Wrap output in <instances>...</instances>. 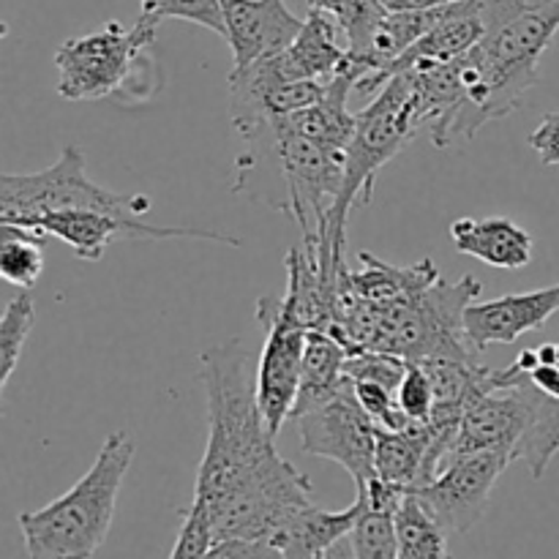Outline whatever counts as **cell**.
Here are the masks:
<instances>
[{"label":"cell","instance_id":"cell-12","mask_svg":"<svg viewBox=\"0 0 559 559\" xmlns=\"http://www.w3.org/2000/svg\"><path fill=\"white\" fill-rule=\"evenodd\" d=\"M540 399L544 393L530 382V377L516 385L495 388L475 399L464 413L451 459L480 451H506L516 462V448L538 413Z\"/></svg>","mask_w":559,"mask_h":559},{"label":"cell","instance_id":"cell-30","mask_svg":"<svg viewBox=\"0 0 559 559\" xmlns=\"http://www.w3.org/2000/svg\"><path fill=\"white\" fill-rule=\"evenodd\" d=\"M213 549V527L207 511L197 502L180 511V533L169 557H207Z\"/></svg>","mask_w":559,"mask_h":559},{"label":"cell","instance_id":"cell-1","mask_svg":"<svg viewBox=\"0 0 559 559\" xmlns=\"http://www.w3.org/2000/svg\"><path fill=\"white\" fill-rule=\"evenodd\" d=\"M207 396V445L194 502L207 511L213 546L246 540L254 557H276L289 519L311 506V480L278 456L257 399L254 353L240 338L200 355Z\"/></svg>","mask_w":559,"mask_h":559},{"label":"cell","instance_id":"cell-24","mask_svg":"<svg viewBox=\"0 0 559 559\" xmlns=\"http://www.w3.org/2000/svg\"><path fill=\"white\" fill-rule=\"evenodd\" d=\"M309 9L325 11L336 20L338 31L347 36V49L353 55L369 47L377 25L388 14L382 0H309Z\"/></svg>","mask_w":559,"mask_h":559},{"label":"cell","instance_id":"cell-34","mask_svg":"<svg viewBox=\"0 0 559 559\" xmlns=\"http://www.w3.org/2000/svg\"><path fill=\"white\" fill-rule=\"evenodd\" d=\"M530 382L538 388L544 396L559 399V366L557 364H544L540 360L533 371H530Z\"/></svg>","mask_w":559,"mask_h":559},{"label":"cell","instance_id":"cell-8","mask_svg":"<svg viewBox=\"0 0 559 559\" xmlns=\"http://www.w3.org/2000/svg\"><path fill=\"white\" fill-rule=\"evenodd\" d=\"M300 448L309 456L328 459L353 475L355 486L364 489L377 478L374 453L380 426L360 407L353 380L320 407L295 418Z\"/></svg>","mask_w":559,"mask_h":559},{"label":"cell","instance_id":"cell-27","mask_svg":"<svg viewBox=\"0 0 559 559\" xmlns=\"http://www.w3.org/2000/svg\"><path fill=\"white\" fill-rule=\"evenodd\" d=\"M142 11L162 20H186L207 31L227 36V22H224L222 0H142Z\"/></svg>","mask_w":559,"mask_h":559},{"label":"cell","instance_id":"cell-4","mask_svg":"<svg viewBox=\"0 0 559 559\" xmlns=\"http://www.w3.org/2000/svg\"><path fill=\"white\" fill-rule=\"evenodd\" d=\"M134 440L112 431L104 440L93 467L66 491L38 511L20 513L22 540L31 559H85L96 557L115 519L120 486L134 462Z\"/></svg>","mask_w":559,"mask_h":559},{"label":"cell","instance_id":"cell-33","mask_svg":"<svg viewBox=\"0 0 559 559\" xmlns=\"http://www.w3.org/2000/svg\"><path fill=\"white\" fill-rule=\"evenodd\" d=\"M530 145L538 153L540 162L546 167H557L559 164V112L544 115L538 129L530 134Z\"/></svg>","mask_w":559,"mask_h":559},{"label":"cell","instance_id":"cell-26","mask_svg":"<svg viewBox=\"0 0 559 559\" xmlns=\"http://www.w3.org/2000/svg\"><path fill=\"white\" fill-rule=\"evenodd\" d=\"M33 320H36V306H33L31 289H20V295H14L0 317V393H5L11 374L20 364L22 349L33 331Z\"/></svg>","mask_w":559,"mask_h":559},{"label":"cell","instance_id":"cell-31","mask_svg":"<svg viewBox=\"0 0 559 559\" xmlns=\"http://www.w3.org/2000/svg\"><path fill=\"white\" fill-rule=\"evenodd\" d=\"M396 396H399V407L404 409V415H407L409 420L429 424L431 409H435V385H431L429 374H426L418 364H409Z\"/></svg>","mask_w":559,"mask_h":559},{"label":"cell","instance_id":"cell-32","mask_svg":"<svg viewBox=\"0 0 559 559\" xmlns=\"http://www.w3.org/2000/svg\"><path fill=\"white\" fill-rule=\"evenodd\" d=\"M549 3H555V0H478V9L484 14L486 31H495V27L516 20V16L527 14V11L544 9Z\"/></svg>","mask_w":559,"mask_h":559},{"label":"cell","instance_id":"cell-16","mask_svg":"<svg viewBox=\"0 0 559 559\" xmlns=\"http://www.w3.org/2000/svg\"><path fill=\"white\" fill-rule=\"evenodd\" d=\"M336 20L325 11L309 9L304 27L289 47L271 55V63L287 82L295 80H322L328 82L333 74L344 69L349 60V49L338 47Z\"/></svg>","mask_w":559,"mask_h":559},{"label":"cell","instance_id":"cell-20","mask_svg":"<svg viewBox=\"0 0 559 559\" xmlns=\"http://www.w3.org/2000/svg\"><path fill=\"white\" fill-rule=\"evenodd\" d=\"M347 347L331 336L328 331H309L304 353V374H300V391L295 399L293 420L306 415L309 409L331 402L344 385H347Z\"/></svg>","mask_w":559,"mask_h":559},{"label":"cell","instance_id":"cell-23","mask_svg":"<svg viewBox=\"0 0 559 559\" xmlns=\"http://www.w3.org/2000/svg\"><path fill=\"white\" fill-rule=\"evenodd\" d=\"M0 276L20 289H31L44 273V235L16 224H0Z\"/></svg>","mask_w":559,"mask_h":559},{"label":"cell","instance_id":"cell-19","mask_svg":"<svg viewBox=\"0 0 559 559\" xmlns=\"http://www.w3.org/2000/svg\"><path fill=\"white\" fill-rule=\"evenodd\" d=\"M404 489L382 484L380 478L358 489L364 500L360 516L353 533L347 535V555L355 559H393L399 557L396 540V508Z\"/></svg>","mask_w":559,"mask_h":559},{"label":"cell","instance_id":"cell-28","mask_svg":"<svg viewBox=\"0 0 559 559\" xmlns=\"http://www.w3.org/2000/svg\"><path fill=\"white\" fill-rule=\"evenodd\" d=\"M407 369V358L393 353H380V349H364V353L347 355V364H344L349 380L380 382V385L391 388L393 393H399V385H402Z\"/></svg>","mask_w":559,"mask_h":559},{"label":"cell","instance_id":"cell-14","mask_svg":"<svg viewBox=\"0 0 559 559\" xmlns=\"http://www.w3.org/2000/svg\"><path fill=\"white\" fill-rule=\"evenodd\" d=\"M233 69H246L282 52L295 41L306 20L295 16L284 0H222Z\"/></svg>","mask_w":559,"mask_h":559},{"label":"cell","instance_id":"cell-3","mask_svg":"<svg viewBox=\"0 0 559 559\" xmlns=\"http://www.w3.org/2000/svg\"><path fill=\"white\" fill-rule=\"evenodd\" d=\"M559 31V0L527 11L486 33L467 55L456 58L459 102L429 126L437 147L473 142L491 120L519 109L538 82V63Z\"/></svg>","mask_w":559,"mask_h":559},{"label":"cell","instance_id":"cell-35","mask_svg":"<svg viewBox=\"0 0 559 559\" xmlns=\"http://www.w3.org/2000/svg\"><path fill=\"white\" fill-rule=\"evenodd\" d=\"M448 3H456V0H382V5H385L388 11H424Z\"/></svg>","mask_w":559,"mask_h":559},{"label":"cell","instance_id":"cell-5","mask_svg":"<svg viewBox=\"0 0 559 559\" xmlns=\"http://www.w3.org/2000/svg\"><path fill=\"white\" fill-rule=\"evenodd\" d=\"M156 27V16L142 11L134 27L107 22L85 36L66 38L55 52L60 98H115L123 104H145L156 98L164 85L162 66L151 55Z\"/></svg>","mask_w":559,"mask_h":559},{"label":"cell","instance_id":"cell-18","mask_svg":"<svg viewBox=\"0 0 559 559\" xmlns=\"http://www.w3.org/2000/svg\"><path fill=\"white\" fill-rule=\"evenodd\" d=\"M364 500L355 497V502L344 511H320L311 502L304 511L293 516V522L278 533L276 557H333L338 555V546L353 533L355 522L360 516Z\"/></svg>","mask_w":559,"mask_h":559},{"label":"cell","instance_id":"cell-13","mask_svg":"<svg viewBox=\"0 0 559 559\" xmlns=\"http://www.w3.org/2000/svg\"><path fill=\"white\" fill-rule=\"evenodd\" d=\"M559 311V284L533 293L502 295L464 309V336L478 353L491 344H516L524 333L538 331Z\"/></svg>","mask_w":559,"mask_h":559},{"label":"cell","instance_id":"cell-22","mask_svg":"<svg viewBox=\"0 0 559 559\" xmlns=\"http://www.w3.org/2000/svg\"><path fill=\"white\" fill-rule=\"evenodd\" d=\"M399 559H445L448 530L415 491L404 489L396 508Z\"/></svg>","mask_w":559,"mask_h":559},{"label":"cell","instance_id":"cell-2","mask_svg":"<svg viewBox=\"0 0 559 559\" xmlns=\"http://www.w3.org/2000/svg\"><path fill=\"white\" fill-rule=\"evenodd\" d=\"M360 271H344L336 322L328 333L349 355L380 349L420 364L429 358H480L464 336V309L484 293L478 278L448 282L424 257L391 265L360 251Z\"/></svg>","mask_w":559,"mask_h":559},{"label":"cell","instance_id":"cell-7","mask_svg":"<svg viewBox=\"0 0 559 559\" xmlns=\"http://www.w3.org/2000/svg\"><path fill=\"white\" fill-rule=\"evenodd\" d=\"M142 194H115L87 178L80 145L69 142L52 167L33 175L0 178V224L22 227L31 218L52 211H104L115 216H142L151 211Z\"/></svg>","mask_w":559,"mask_h":559},{"label":"cell","instance_id":"cell-6","mask_svg":"<svg viewBox=\"0 0 559 559\" xmlns=\"http://www.w3.org/2000/svg\"><path fill=\"white\" fill-rule=\"evenodd\" d=\"M429 126L413 76L396 74L355 115V134L347 151V169L338 200L328 213V235L336 249H347V218L353 205H369L377 175Z\"/></svg>","mask_w":559,"mask_h":559},{"label":"cell","instance_id":"cell-9","mask_svg":"<svg viewBox=\"0 0 559 559\" xmlns=\"http://www.w3.org/2000/svg\"><path fill=\"white\" fill-rule=\"evenodd\" d=\"M257 322L265 328V347L257 366V399L267 431L278 437L287 420H293L295 399L304 374V353L309 331L278 311L276 298L257 304Z\"/></svg>","mask_w":559,"mask_h":559},{"label":"cell","instance_id":"cell-21","mask_svg":"<svg viewBox=\"0 0 559 559\" xmlns=\"http://www.w3.org/2000/svg\"><path fill=\"white\" fill-rule=\"evenodd\" d=\"M429 424L409 420L402 429L377 431L374 469L382 484L396 489H415L426 484V456H429Z\"/></svg>","mask_w":559,"mask_h":559},{"label":"cell","instance_id":"cell-11","mask_svg":"<svg viewBox=\"0 0 559 559\" xmlns=\"http://www.w3.org/2000/svg\"><path fill=\"white\" fill-rule=\"evenodd\" d=\"M513 462L506 451H480L456 456L424 486H415V495L426 502L448 535H464L484 519L497 480Z\"/></svg>","mask_w":559,"mask_h":559},{"label":"cell","instance_id":"cell-17","mask_svg":"<svg viewBox=\"0 0 559 559\" xmlns=\"http://www.w3.org/2000/svg\"><path fill=\"white\" fill-rule=\"evenodd\" d=\"M451 240L462 254L500 271H522L533 262V235L506 216L459 218L451 224Z\"/></svg>","mask_w":559,"mask_h":559},{"label":"cell","instance_id":"cell-15","mask_svg":"<svg viewBox=\"0 0 559 559\" xmlns=\"http://www.w3.org/2000/svg\"><path fill=\"white\" fill-rule=\"evenodd\" d=\"M486 33L489 31H486L478 0H456V3L442 5L435 25L402 58L393 60L391 71H388V80H393V76L404 74L409 69H420V66L451 63V60L467 55Z\"/></svg>","mask_w":559,"mask_h":559},{"label":"cell","instance_id":"cell-25","mask_svg":"<svg viewBox=\"0 0 559 559\" xmlns=\"http://www.w3.org/2000/svg\"><path fill=\"white\" fill-rule=\"evenodd\" d=\"M557 453H559V399L544 396L540 399L533 424H530L527 435H524L522 442H519L516 459H522V462L530 467V473H533V478L540 480Z\"/></svg>","mask_w":559,"mask_h":559},{"label":"cell","instance_id":"cell-10","mask_svg":"<svg viewBox=\"0 0 559 559\" xmlns=\"http://www.w3.org/2000/svg\"><path fill=\"white\" fill-rule=\"evenodd\" d=\"M38 235H52L74 249V254L85 262H98L104 251L118 240H173V238H200L224 246H240L238 238L213 229L189 227H153L140 222V216H115L104 211H52L22 224Z\"/></svg>","mask_w":559,"mask_h":559},{"label":"cell","instance_id":"cell-36","mask_svg":"<svg viewBox=\"0 0 559 559\" xmlns=\"http://www.w3.org/2000/svg\"><path fill=\"white\" fill-rule=\"evenodd\" d=\"M538 358L544 360V364H557L559 366V344H544V347L538 349Z\"/></svg>","mask_w":559,"mask_h":559},{"label":"cell","instance_id":"cell-29","mask_svg":"<svg viewBox=\"0 0 559 559\" xmlns=\"http://www.w3.org/2000/svg\"><path fill=\"white\" fill-rule=\"evenodd\" d=\"M353 385L360 407L371 415L377 426H382V429H402V426L409 424L404 409L399 407V396L391 388L369 380H353Z\"/></svg>","mask_w":559,"mask_h":559}]
</instances>
